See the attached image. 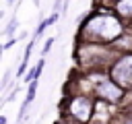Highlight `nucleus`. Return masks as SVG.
Wrapping results in <instances>:
<instances>
[{
    "label": "nucleus",
    "instance_id": "obj_1",
    "mask_svg": "<svg viewBox=\"0 0 132 124\" xmlns=\"http://www.w3.org/2000/svg\"><path fill=\"white\" fill-rule=\"evenodd\" d=\"M89 31L95 33V35H99V37H103V39H111V37L118 35L120 25H118L116 19L101 14V17H97V19H93V21L89 23Z\"/></svg>",
    "mask_w": 132,
    "mask_h": 124
},
{
    "label": "nucleus",
    "instance_id": "obj_2",
    "mask_svg": "<svg viewBox=\"0 0 132 124\" xmlns=\"http://www.w3.org/2000/svg\"><path fill=\"white\" fill-rule=\"evenodd\" d=\"M111 74H113V79H116V83L120 87H132V56L122 58L113 66Z\"/></svg>",
    "mask_w": 132,
    "mask_h": 124
},
{
    "label": "nucleus",
    "instance_id": "obj_3",
    "mask_svg": "<svg viewBox=\"0 0 132 124\" xmlns=\"http://www.w3.org/2000/svg\"><path fill=\"white\" fill-rule=\"evenodd\" d=\"M97 93H99L101 97L109 99V101H116V99H120V95H122L120 87H116V83H109V81H101V83L97 85Z\"/></svg>",
    "mask_w": 132,
    "mask_h": 124
},
{
    "label": "nucleus",
    "instance_id": "obj_4",
    "mask_svg": "<svg viewBox=\"0 0 132 124\" xmlns=\"http://www.w3.org/2000/svg\"><path fill=\"white\" fill-rule=\"evenodd\" d=\"M72 114L78 118V120H87L89 118V114H91V103H89V99H85V97H78V99H74V103H72Z\"/></svg>",
    "mask_w": 132,
    "mask_h": 124
},
{
    "label": "nucleus",
    "instance_id": "obj_5",
    "mask_svg": "<svg viewBox=\"0 0 132 124\" xmlns=\"http://www.w3.org/2000/svg\"><path fill=\"white\" fill-rule=\"evenodd\" d=\"M118 10L122 14H132V0H120L118 2Z\"/></svg>",
    "mask_w": 132,
    "mask_h": 124
},
{
    "label": "nucleus",
    "instance_id": "obj_6",
    "mask_svg": "<svg viewBox=\"0 0 132 124\" xmlns=\"http://www.w3.org/2000/svg\"><path fill=\"white\" fill-rule=\"evenodd\" d=\"M16 27H19V21H16V19H10V23H8V27H6V35H12Z\"/></svg>",
    "mask_w": 132,
    "mask_h": 124
},
{
    "label": "nucleus",
    "instance_id": "obj_7",
    "mask_svg": "<svg viewBox=\"0 0 132 124\" xmlns=\"http://www.w3.org/2000/svg\"><path fill=\"white\" fill-rule=\"evenodd\" d=\"M52 43H54V39L50 37V39L45 41V48H43V54H47V52H50V48H52Z\"/></svg>",
    "mask_w": 132,
    "mask_h": 124
},
{
    "label": "nucleus",
    "instance_id": "obj_8",
    "mask_svg": "<svg viewBox=\"0 0 132 124\" xmlns=\"http://www.w3.org/2000/svg\"><path fill=\"white\" fill-rule=\"evenodd\" d=\"M8 81H10V70H6V74H4V81H2V87H6V85H8Z\"/></svg>",
    "mask_w": 132,
    "mask_h": 124
},
{
    "label": "nucleus",
    "instance_id": "obj_9",
    "mask_svg": "<svg viewBox=\"0 0 132 124\" xmlns=\"http://www.w3.org/2000/svg\"><path fill=\"white\" fill-rule=\"evenodd\" d=\"M0 124H6V118H4V116L0 118Z\"/></svg>",
    "mask_w": 132,
    "mask_h": 124
},
{
    "label": "nucleus",
    "instance_id": "obj_10",
    "mask_svg": "<svg viewBox=\"0 0 132 124\" xmlns=\"http://www.w3.org/2000/svg\"><path fill=\"white\" fill-rule=\"evenodd\" d=\"M128 124H132V120H128Z\"/></svg>",
    "mask_w": 132,
    "mask_h": 124
},
{
    "label": "nucleus",
    "instance_id": "obj_11",
    "mask_svg": "<svg viewBox=\"0 0 132 124\" xmlns=\"http://www.w3.org/2000/svg\"><path fill=\"white\" fill-rule=\"evenodd\" d=\"M8 2H12V0H8Z\"/></svg>",
    "mask_w": 132,
    "mask_h": 124
}]
</instances>
